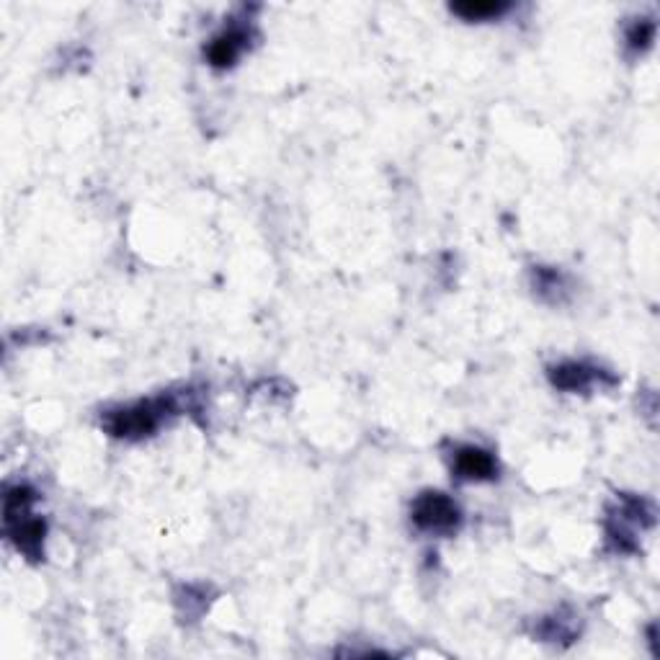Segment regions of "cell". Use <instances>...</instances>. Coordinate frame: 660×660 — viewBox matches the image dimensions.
<instances>
[{
  "mask_svg": "<svg viewBox=\"0 0 660 660\" xmlns=\"http://www.w3.org/2000/svg\"><path fill=\"white\" fill-rule=\"evenodd\" d=\"M173 410L171 400H147V403L129 405V408L111 410L104 426L117 439H142L150 436L163 423V418Z\"/></svg>",
  "mask_w": 660,
  "mask_h": 660,
  "instance_id": "cell-1",
  "label": "cell"
},
{
  "mask_svg": "<svg viewBox=\"0 0 660 660\" xmlns=\"http://www.w3.org/2000/svg\"><path fill=\"white\" fill-rule=\"evenodd\" d=\"M508 11V3H498V0H467V3H454L452 13L462 16L465 21H488L498 19Z\"/></svg>",
  "mask_w": 660,
  "mask_h": 660,
  "instance_id": "cell-6",
  "label": "cell"
},
{
  "mask_svg": "<svg viewBox=\"0 0 660 660\" xmlns=\"http://www.w3.org/2000/svg\"><path fill=\"white\" fill-rule=\"evenodd\" d=\"M410 516H413V524L421 529V532L431 534H449L459 526V508L457 503L444 493H423L418 495L413 508H410Z\"/></svg>",
  "mask_w": 660,
  "mask_h": 660,
  "instance_id": "cell-2",
  "label": "cell"
},
{
  "mask_svg": "<svg viewBox=\"0 0 660 660\" xmlns=\"http://www.w3.org/2000/svg\"><path fill=\"white\" fill-rule=\"evenodd\" d=\"M655 37V24L650 19H642L627 31V44H630L632 52H642V49H648L653 44Z\"/></svg>",
  "mask_w": 660,
  "mask_h": 660,
  "instance_id": "cell-7",
  "label": "cell"
},
{
  "mask_svg": "<svg viewBox=\"0 0 660 660\" xmlns=\"http://www.w3.org/2000/svg\"><path fill=\"white\" fill-rule=\"evenodd\" d=\"M552 385L560 387L565 392H578V390H588L593 385V379L599 377L596 369H591L588 364H581V361H565L560 367H555L550 372Z\"/></svg>",
  "mask_w": 660,
  "mask_h": 660,
  "instance_id": "cell-5",
  "label": "cell"
},
{
  "mask_svg": "<svg viewBox=\"0 0 660 660\" xmlns=\"http://www.w3.org/2000/svg\"><path fill=\"white\" fill-rule=\"evenodd\" d=\"M454 472L462 480H493L498 465H495V457L490 452L480 447H459L454 454Z\"/></svg>",
  "mask_w": 660,
  "mask_h": 660,
  "instance_id": "cell-4",
  "label": "cell"
},
{
  "mask_svg": "<svg viewBox=\"0 0 660 660\" xmlns=\"http://www.w3.org/2000/svg\"><path fill=\"white\" fill-rule=\"evenodd\" d=\"M248 39H251V34H248V29H243V26H230V29H225L220 37H214L212 44L207 47L209 65L220 70L233 68L238 57L245 52V47H248Z\"/></svg>",
  "mask_w": 660,
  "mask_h": 660,
  "instance_id": "cell-3",
  "label": "cell"
}]
</instances>
